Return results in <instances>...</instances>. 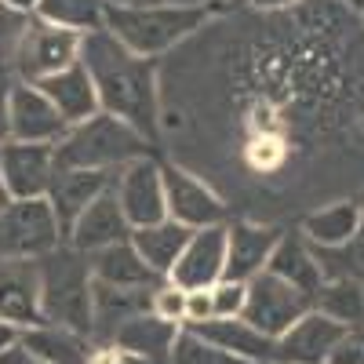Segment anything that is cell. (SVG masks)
Wrapping results in <instances>:
<instances>
[{
    "instance_id": "cell-1",
    "label": "cell",
    "mask_w": 364,
    "mask_h": 364,
    "mask_svg": "<svg viewBox=\"0 0 364 364\" xmlns=\"http://www.w3.org/2000/svg\"><path fill=\"white\" fill-rule=\"evenodd\" d=\"M99 95V109L132 124L146 142L157 139V95H154V63L128 51L109 29L80 37V58Z\"/></svg>"
},
{
    "instance_id": "cell-2",
    "label": "cell",
    "mask_w": 364,
    "mask_h": 364,
    "mask_svg": "<svg viewBox=\"0 0 364 364\" xmlns=\"http://www.w3.org/2000/svg\"><path fill=\"white\" fill-rule=\"evenodd\" d=\"M142 157H149V142L132 124L109 113H95L84 124H73L55 142V168L120 171Z\"/></svg>"
},
{
    "instance_id": "cell-3",
    "label": "cell",
    "mask_w": 364,
    "mask_h": 364,
    "mask_svg": "<svg viewBox=\"0 0 364 364\" xmlns=\"http://www.w3.org/2000/svg\"><path fill=\"white\" fill-rule=\"evenodd\" d=\"M41 284V324H58L91 339V266L70 245H58L51 255L37 259Z\"/></svg>"
},
{
    "instance_id": "cell-4",
    "label": "cell",
    "mask_w": 364,
    "mask_h": 364,
    "mask_svg": "<svg viewBox=\"0 0 364 364\" xmlns=\"http://www.w3.org/2000/svg\"><path fill=\"white\" fill-rule=\"evenodd\" d=\"M204 18L208 8L200 4H106V29L139 58L168 51L182 37H190Z\"/></svg>"
},
{
    "instance_id": "cell-5",
    "label": "cell",
    "mask_w": 364,
    "mask_h": 364,
    "mask_svg": "<svg viewBox=\"0 0 364 364\" xmlns=\"http://www.w3.org/2000/svg\"><path fill=\"white\" fill-rule=\"evenodd\" d=\"M51 204L41 200H11L0 211V262H37L63 245Z\"/></svg>"
},
{
    "instance_id": "cell-6",
    "label": "cell",
    "mask_w": 364,
    "mask_h": 364,
    "mask_svg": "<svg viewBox=\"0 0 364 364\" xmlns=\"http://www.w3.org/2000/svg\"><path fill=\"white\" fill-rule=\"evenodd\" d=\"M77 58H80V33L29 18L26 33L11 55L8 73L11 80H22V84H41L44 77H55V73L77 66Z\"/></svg>"
},
{
    "instance_id": "cell-7",
    "label": "cell",
    "mask_w": 364,
    "mask_h": 364,
    "mask_svg": "<svg viewBox=\"0 0 364 364\" xmlns=\"http://www.w3.org/2000/svg\"><path fill=\"white\" fill-rule=\"evenodd\" d=\"M314 310V299L302 295L299 288L284 284L281 277H273V273H259V277L248 281V302H245V317L252 328H259L262 336L269 339H281L284 331L302 321Z\"/></svg>"
},
{
    "instance_id": "cell-8",
    "label": "cell",
    "mask_w": 364,
    "mask_h": 364,
    "mask_svg": "<svg viewBox=\"0 0 364 364\" xmlns=\"http://www.w3.org/2000/svg\"><path fill=\"white\" fill-rule=\"evenodd\" d=\"M113 193L120 200V211L132 230H142V226H157L168 219V200H164V175H161V164L154 157H142L128 168L117 171V182H113Z\"/></svg>"
},
{
    "instance_id": "cell-9",
    "label": "cell",
    "mask_w": 364,
    "mask_h": 364,
    "mask_svg": "<svg viewBox=\"0 0 364 364\" xmlns=\"http://www.w3.org/2000/svg\"><path fill=\"white\" fill-rule=\"evenodd\" d=\"M8 124H11V142H37V146H55L70 132L58 109L44 99V91L22 80H11L8 91Z\"/></svg>"
},
{
    "instance_id": "cell-10",
    "label": "cell",
    "mask_w": 364,
    "mask_h": 364,
    "mask_svg": "<svg viewBox=\"0 0 364 364\" xmlns=\"http://www.w3.org/2000/svg\"><path fill=\"white\" fill-rule=\"evenodd\" d=\"M0 175L11 200H41L55 178V146L8 142L0 146Z\"/></svg>"
},
{
    "instance_id": "cell-11",
    "label": "cell",
    "mask_w": 364,
    "mask_h": 364,
    "mask_svg": "<svg viewBox=\"0 0 364 364\" xmlns=\"http://www.w3.org/2000/svg\"><path fill=\"white\" fill-rule=\"evenodd\" d=\"M164 200H168V219L186 226V230H208V226H223L226 219V204L211 193L204 182L186 175L182 168L164 164Z\"/></svg>"
},
{
    "instance_id": "cell-12",
    "label": "cell",
    "mask_w": 364,
    "mask_h": 364,
    "mask_svg": "<svg viewBox=\"0 0 364 364\" xmlns=\"http://www.w3.org/2000/svg\"><path fill=\"white\" fill-rule=\"evenodd\" d=\"M223 269H226V223L193 230L186 252L178 255L175 269L168 273V281L182 291H208L223 281Z\"/></svg>"
},
{
    "instance_id": "cell-13",
    "label": "cell",
    "mask_w": 364,
    "mask_h": 364,
    "mask_svg": "<svg viewBox=\"0 0 364 364\" xmlns=\"http://www.w3.org/2000/svg\"><path fill=\"white\" fill-rule=\"evenodd\" d=\"M124 240H132V226L113 190H106L99 200H91L66 233V245L77 248L80 255H95L109 245H124Z\"/></svg>"
},
{
    "instance_id": "cell-14",
    "label": "cell",
    "mask_w": 364,
    "mask_h": 364,
    "mask_svg": "<svg viewBox=\"0 0 364 364\" xmlns=\"http://www.w3.org/2000/svg\"><path fill=\"white\" fill-rule=\"evenodd\" d=\"M154 291L149 288H113V284H91V343L109 346L113 336L128 321L149 314Z\"/></svg>"
},
{
    "instance_id": "cell-15",
    "label": "cell",
    "mask_w": 364,
    "mask_h": 364,
    "mask_svg": "<svg viewBox=\"0 0 364 364\" xmlns=\"http://www.w3.org/2000/svg\"><path fill=\"white\" fill-rule=\"evenodd\" d=\"M117 171H84V168H55V178L48 186V204L55 211L58 226H63V237L70 233V226L77 223V215L99 200L106 190H113Z\"/></svg>"
},
{
    "instance_id": "cell-16",
    "label": "cell",
    "mask_w": 364,
    "mask_h": 364,
    "mask_svg": "<svg viewBox=\"0 0 364 364\" xmlns=\"http://www.w3.org/2000/svg\"><path fill=\"white\" fill-rule=\"evenodd\" d=\"M277 240H281V233L273 226H255V223L226 226V269H223V281L248 284L252 277L266 273Z\"/></svg>"
},
{
    "instance_id": "cell-17",
    "label": "cell",
    "mask_w": 364,
    "mask_h": 364,
    "mask_svg": "<svg viewBox=\"0 0 364 364\" xmlns=\"http://www.w3.org/2000/svg\"><path fill=\"white\" fill-rule=\"evenodd\" d=\"M343 331L336 321L321 317L317 310H310L302 321H295L284 336L277 339V357L273 364H328L331 350L339 346Z\"/></svg>"
},
{
    "instance_id": "cell-18",
    "label": "cell",
    "mask_w": 364,
    "mask_h": 364,
    "mask_svg": "<svg viewBox=\"0 0 364 364\" xmlns=\"http://www.w3.org/2000/svg\"><path fill=\"white\" fill-rule=\"evenodd\" d=\"M193 336H200L204 343L219 346L240 360H252V364H273L277 357V339L262 336L259 328H252L245 317H230V321H204V324H193L186 328Z\"/></svg>"
},
{
    "instance_id": "cell-19",
    "label": "cell",
    "mask_w": 364,
    "mask_h": 364,
    "mask_svg": "<svg viewBox=\"0 0 364 364\" xmlns=\"http://www.w3.org/2000/svg\"><path fill=\"white\" fill-rule=\"evenodd\" d=\"M0 321L18 328L41 324L37 262H0Z\"/></svg>"
},
{
    "instance_id": "cell-20",
    "label": "cell",
    "mask_w": 364,
    "mask_h": 364,
    "mask_svg": "<svg viewBox=\"0 0 364 364\" xmlns=\"http://www.w3.org/2000/svg\"><path fill=\"white\" fill-rule=\"evenodd\" d=\"M37 87L44 91V99L58 109V117H63L70 128L84 124V120H91L95 113H102L99 109V95H95V84H91V77H87V70L80 63L63 70V73H55V77H44Z\"/></svg>"
},
{
    "instance_id": "cell-21",
    "label": "cell",
    "mask_w": 364,
    "mask_h": 364,
    "mask_svg": "<svg viewBox=\"0 0 364 364\" xmlns=\"http://www.w3.org/2000/svg\"><path fill=\"white\" fill-rule=\"evenodd\" d=\"M87 266H91V281L99 284H113V288H161L164 277L161 273H154L142 255L132 248V240H124V245H109L95 255H87Z\"/></svg>"
},
{
    "instance_id": "cell-22",
    "label": "cell",
    "mask_w": 364,
    "mask_h": 364,
    "mask_svg": "<svg viewBox=\"0 0 364 364\" xmlns=\"http://www.w3.org/2000/svg\"><path fill=\"white\" fill-rule=\"evenodd\" d=\"M266 273H273V277H281L284 284L299 288L302 295H317L321 284H324V273H321V262L314 255V248L302 240V233H281L277 248H273L269 255V266Z\"/></svg>"
},
{
    "instance_id": "cell-23",
    "label": "cell",
    "mask_w": 364,
    "mask_h": 364,
    "mask_svg": "<svg viewBox=\"0 0 364 364\" xmlns=\"http://www.w3.org/2000/svg\"><path fill=\"white\" fill-rule=\"evenodd\" d=\"M26 353H33L44 364H91L95 357V343L80 331L58 328V324H33L22 328V343Z\"/></svg>"
},
{
    "instance_id": "cell-24",
    "label": "cell",
    "mask_w": 364,
    "mask_h": 364,
    "mask_svg": "<svg viewBox=\"0 0 364 364\" xmlns=\"http://www.w3.org/2000/svg\"><path fill=\"white\" fill-rule=\"evenodd\" d=\"M178 331H182L178 324L161 321L157 314H142V317H135V321H128L124 328H120L109 346L124 350V353H135L149 364H168Z\"/></svg>"
},
{
    "instance_id": "cell-25",
    "label": "cell",
    "mask_w": 364,
    "mask_h": 364,
    "mask_svg": "<svg viewBox=\"0 0 364 364\" xmlns=\"http://www.w3.org/2000/svg\"><path fill=\"white\" fill-rule=\"evenodd\" d=\"M190 237H193V230H186V226H178V223L164 219V223H157V226L132 230V248L142 255V262H146L149 269L161 273V277L168 281V273L175 269L178 255L186 252Z\"/></svg>"
},
{
    "instance_id": "cell-26",
    "label": "cell",
    "mask_w": 364,
    "mask_h": 364,
    "mask_svg": "<svg viewBox=\"0 0 364 364\" xmlns=\"http://www.w3.org/2000/svg\"><path fill=\"white\" fill-rule=\"evenodd\" d=\"M364 215L357 200H339V204H328L314 215H306L302 223V240H306L310 248H343L357 237Z\"/></svg>"
},
{
    "instance_id": "cell-27",
    "label": "cell",
    "mask_w": 364,
    "mask_h": 364,
    "mask_svg": "<svg viewBox=\"0 0 364 364\" xmlns=\"http://www.w3.org/2000/svg\"><path fill=\"white\" fill-rule=\"evenodd\" d=\"M314 310L339 328H364V288L350 277H328L314 295Z\"/></svg>"
},
{
    "instance_id": "cell-28",
    "label": "cell",
    "mask_w": 364,
    "mask_h": 364,
    "mask_svg": "<svg viewBox=\"0 0 364 364\" xmlns=\"http://www.w3.org/2000/svg\"><path fill=\"white\" fill-rule=\"evenodd\" d=\"M33 18L51 22L73 29V33H95V29H106V4L102 0H41Z\"/></svg>"
},
{
    "instance_id": "cell-29",
    "label": "cell",
    "mask_w": 364,
    "mask_h": 364,
    "mask_svg": "<svg viewBox=\"0 0 364 364\" xmlns=\"http://www.w3.org/2000/svg\"><path fill=\"white\" fill-rule=\"evenodd\" d=\"M317 262H321V273L324 281L328 277H350L364 288V223L357 230V237L343 248H314Z\"/></svg>"
},
{
    "instance_id": "cell-30",
    "label": "cell",
    "mask_w": 364,
    "mask_h": 364,
    "mask_svg": "<svg viewBox=\"0 0 364 364\" xmlns=\"http://www.w3.org/2000/svg\"><path fill=\"white\" fill-rule=\"evenodd\" d=\"M168 364H252V360H240V357H233V353H226L219 346H211L200 336H193V331L182 328L175 346H171V360Z\"/></svg>"
},
{
    "instance_id": "cell-31",
    "label": "cell",
    "mask_w": 364,
    "mask_h": 364,
    "mask_svg": "<svg viewBox=\"0 0 364 364\" xmlns=\"http://www.w3.org/2000/svg\"><path fill=\"white\" fill-rule=\"evenodd\" d=\"M29 18H33V15H22V11L8 8L4 0H0V73H8L11 55H15V48H18L22 33H26Z\"/></svg>"
},
{
    "instance_id": "cell-32",
    "label": "cell",
    "mask_w": 364,
    "mask_h": 364,
    "mask_svg": "<svg viewBox=\"0 0 364 364\" xmlns=\"http://www.w3.org/2000/svg\"><path fill=\"white\" fill-rule=\"evenodd\" d=\"M211 295V321H230L245 314V302H248V284H237V281H219L215 288H208Z\"/></svg>"
},
{
    "instance_id": "cell-33",
    "label": "cell",
    "mask_w": 364,
    "mask_h": 364,
    "mask_svg": "<svg viewBox=\"0 0 364 364\" xmlns=\"http://www.w3.org/2000/svg\"><path fill=\"white\" fill-rule=\"evenodd\" d=\"M149 314H157L161 321H171L182 328V317H186V291L175 288L171 281H164L161 288H154V302H149Z\"/></svg>"
},
{
    "instance_id": "cell-34",
    "label": "cell",
    "mask_w": 364,
    "mask_h": 364,
    "mask_svg": "<svg viewBox=\"0 0 364 364\" xmlns=\"http://www.w3.org/2000/svg\"><path fill=\"white\" fill-rule=\"evenodd\" d=\"M328 364H364V328H346Z\"/></svg>"
},
{
    "instance_id": "cell-35",
    "label": "cell",
    "mask_w": 364,
    "mask_h": 364,
    "mask_svg": "<svg viewBox=\"0 0 364 364\" xmlns=\"http://www.w3.org/2000/svg\"><path fill=\"white\" fill-rule=\"evenodd\" d=\"M211 321V295L208 291H186V317H182V328H193Z\"/></svg>"
},
{
    "instance_id": "cell-36",
    "label": "cell",
    "mask_w": 364,
    "mask_h": 364,
    "mask_svg": "<svg viewBox=\"0 0 364 364\" xmlns=\"http://www.w3.org/2000/svg\"><path fill=\"white\" fill-rule=\"evenodd\" d=\"M91 364H149L135 353H124L117 346H95V357H91Z\"/></svg>"
},
{
    "instance_id": "cell-37",
    "label": "cell",
    "mask_w": 364,
    "mask_h": 364,
    "mask_svg": "<svg viewBox=\"0 0 364 364\" xmlns=\"http://www.w3.org/2000/svg\"><path fill=\"white\" fill-rule=\"evenodd\" d=\"M8 91H11V73H0V146L11 142V124H8Z\"/></svg>"
},
{
    "instance_id": "cell-38",
    "label": "cell",
    "mask_w": 364,
    "mask_h": 364,
    "mask_svg": "<svg viewBox=\"0 0 364 364\" xmlns=\"http://www.w3.org/2000/svg\"><path fill=\"white\" fill-rule=\"evenodd\" d=\"M22 343V328L11 324V321H0V357H4L8 350H15Z\"/></svg>"
},
{
    "instance_id": "cell-39",
    "label": "cell",
    "mask_w": 364,
    "mask_h": 364,
    "mask_svg": "<svg viewBox=\"0 0 364 364\" xmlns=\"http://www.w3.org/2000/svg\"><path fill=\"white\" fill-rule=\"evenodd\" d=\"M0 364H44V360H37L33 353H26L22 346H15V350H8L4 357H0Z\"/></svg>"
},
{
    "instance_id": "cell-40",
    "label": "cell",
    "mask_w": 364,
    "mask_h": 364,
    "mask_svg": "<svg viewBox=\"0 0 364 364\" xmlns=\"http://www.w3.org/2000/svg\"><path fill=\"white\" fill-rule=\"evenodd\" d=\"M4 4H8V8H15V11H22V15H33L41 0H4Z\"/></svg>"
},
{
    "instance_id": "cell-41",
    "label": "cell",
    "mask_w": 364,
    "mask_h": 364,
    "mask_svg": "<svg viewBox=\"0 0 364 364\" xmlns=\"http://www.w3.org/2000/svg\"><path fill=\"white\" fill-rule=\"evenodd\" d=\"M255 8H284V4H291V0H252Z\"/></svg>"
},
{
    "instance_id": "cell-42",
    "label": "cell",
    "mask_w": 364,
    "mask_h": 364,
    "mask_svg": "<svg viewBox=\"0 0 364 364\" xmlns=\"http://www.w3.org/2000/svg\"><path fill=\"white\" fill-rule=\"evenodd\" d=\"M11 204V193H8V186H4V175H0V211H4Z\"/></svg>"
},
{
    "instance_id": "cell-43",
    "label": "cell",
    "mask_w": 364,
    "mask_h": 364,
    "mask_svg": "<svg viewBox=\"0 0 364 364\" xmlns=\"http://www.w3.org/2000/svg\"><path fill=\"white\" fill-rule=\"evenodd\" d=\"M350 8H357V11H364V0H346Z\"/></svg>"
},
{
    "instance_id": "cell-44",
    "label": "cell",
    "mask_w": 364,
    "mask_h": 364,
    "mask_svg": "<svg viewBox=\"0 0 364 364\" xmlns=\"http://www.w3.org/2000/svg\"><path fill=\"white\" fill-rule=\"evenodd\" d=\"M357 208H360V215H364V193H360V197H357Z\"/></svg>"
}]
</instances>
